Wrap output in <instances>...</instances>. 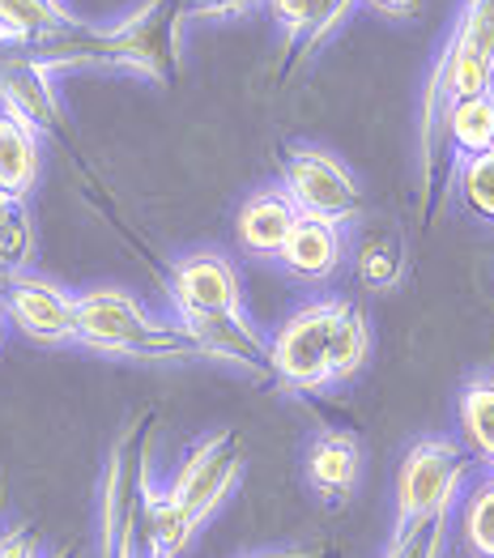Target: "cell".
<instances>
[{
    "label": "cell",
    "mask_w": 494,
    "mask_h": 558,
    "mask_svg": "<svg viewBox=\"0 0 494 558\" xmlns=\"http://www.w3.org/2000/svg\"><path fill=\"white\" fill-rule=\"evenodd\" d=\"M243 465H248L243 439L234 430H214L188 448V457L180 461L176 477L167 486L183 508L196 515V524H205L209 515L222 512V504L243 482Z\"/></svg>",
    "instance_id": "obj_5"
},
{
    "label": "cell",
    "mask_w": 494,
    "mask_h": 558,
    "mask_svg": "<svg viewBox=\"0 0 494 558\" xmlns=\"http://www.w3.org/2000/svg\"><path fill=\"white\" fill-rule=\"evenodd\" d=\"M354 274L366 290H393L405 278V243L401 234L375 231L362 239L359 256H354Z\"/></svg>",
    "instance_id": "obj_20"
},
{
    "label": "cell",
    "mask_w": 494,
    "mask_h": 558,
    "mask_svg": "<svg viewBox=\"0 0 494 558\" xmlns=\"http://www.w3.org/2000/svg\"><path fill=\"white\" fill-rule=\"evenodd\" d=\"M371 354V328H366V316H362L359 303L346 299V312H341V328H337V359H333V372H337V384L354 379L362 372Z\"/></svg>",
    "instance_id": "obj_22"
},
{
    "label": "cell",
    "mask_w": 494,
    "mask_h": 558,
    "mask_svg": "<svg viewBox=\"0 0 494 558\" xmlns=\"http://www.w3.org/2000/svg\"><path fill=\"white\" fill-rule=\"evenodd\" d=\"M346 260V234H341V222H328V218H299V227L290 234V243L281 247L277 265L290 274L294 281H308V286H320L328 281Z\"/></svg>",
    "instance_id": "obj_12"
},
{
    "label": "cell",
    "mask_w": 494,
    "mask_h": 558,
    "mask_svg": "<svg viewBox=\"0 0 494 558\" xmlns=\"http://www.w3.org/2000/svg\"><path fill=\"white\" fill-rule=\"evenodd\" d=\"M248 558H337V555L324 542H308V546H286V550H265V555H248Z\"/></svg>",
    "instance_id": "obj_29"
},
{
    "label": "cell",
    "mask_w": 494,
    "mask_h": 558,
    "mask_svg": "<svg viewBox=\"0 0 494 558\" xmlns=\"http://www.w3.org/2000/svg\"><path fill=\"white\" fill-rule=\"evenodd\" d=\"M149 444L154 414H136L111 444L103 473V512H98V558H145L141 555V520L149 490Z\"/></svg>",
    "instance_id": "obj_2"
},
{
    "label": "cell",
    "mask_w": 494,
    "mask_h": 558,
    "mask_svg": "<svg viewBox=\"0 0 494 558\" xmlns=\"http://www.w3.org/2000/svg\"><path fill=\"white\" fill-rule=\"evenodd\" d=\"M448 44L460 56H473V60L494 64V0H465Z\"/></svg>",
    "instance_id": "obj_21"
},
{
    "label": "cell",
    "mask_w": 494,
    "mask_h": 558,
    "mask_svg": "<svg viewBox=\"0 0 494 558\" xmlns=\"http://www.w3.org/2000/svg\"><path fill=\"white\" fill-rule=\"evenodd\" d=\"M0 303L9 325L39 345L77 341V294H69L60 281L39 278L31 269L0 274Z\"/></svg>",
    "instance_id": "obj_7"
},
{
    "label": "cell",
    "mask_w": 494,
    "mask_h": 558,
    "mask_svg": "<svg viewBox=\"0 0 494 558\" xmlns=\"http://www.w3.org/2000/svg\"><path fill=\"white\" fill-rule=\"evenodd\" d=\"M171 303L180 316L243 312V281L222 252H188L171 265Z\"/></svg>",
    "instance_id": "obj_8"
},
{
    "label": "cell",
    "mask_w": 494,
    "mask_h": 558,
    "mask_svg": "<svg viewBox=\"0 0 494 558\" xmlns=\"http://www.w3.org/2000/svg\"><path fill=\"white\" fill-rule=\"evenodd\" d=\"M51 558H64V555H51Z\"/></svg>",
    "instance_id": "obj_32"
},
{
    "label": "cell",
    "mask_w": 494,
    "mask_h": 558,
    "mask_svg": "<svg viewBox=\"0 0 494 558\" xmlns=\"http://www.w3.org/2000/svg\"><path fill=\"white\" fill-rule=\"evenodd\" d=\"M281 187L294 196L299 214H308V218L354 222L362 214V187L354 171L337 154L315 149V145H299L286 154Z\"/></svg>",
    "instance_id": "obj_6"
},
{
    "label": "cell",
    "mask_w": 494,
    "mask_h": 558,
    "mask_svg": "<svg viewBox=\"0 0 494 558\" xmlns=\"http://www.w3.org/2000/svg\"><path fill=\"white\" fill-rule=\"evenodd\" d=\"M473 452L465 448V439L451 435H422L405 448L397 482H393V533L401 537L409 529H418L422 520H435L444 512H456V499L469 486V469Z\"/></svg>",
    "instance_id": "obj_3"
},
{
    "label": "cell",
    "mask_w": 494,
    "mask_h": 558,
    "mask_svg": "<svg viewBox=\"0 0 494 558\" xmlns=\"http://www.w3.org/2000/svg\"><path fill=\"white\" fill-rule=\"evenodd\" d=\"M0 558H39V546H35V533L26 524H13L0 533Z\"/></svg>",
    "instance_id": "obj_27"
},
{
    "label": "cell",
    "mask_w": 494,
    "mask_h": 558,
    "mask_svg": "<svg viewBox=\"0 0 494 558\" xmlns=\"http://www.w3.org/2000/svg\"><path fill=\"white\" fill-rule=\"evenodd\" d=\"M188 4V13H196V17H234V13H248L252 4H261V0H183Z\"/></svg>",
    "instance_id": "obj_28"
},
{
    "label": "cell",
    "mask_w": 494,
    "mask_h": 558,
    "mask_svg": "<svg viewBox=\"0 0 494 558\" xmlns=\"http://www.w3.org/2000/svg\"><path fill=\"white\" fill-rule=\"evenodd\" d=\"M448 537H451V512L435 515V520H422L418 529H409L401 537H388L384 555L379 558H444L448 555Z\"/></svg>",
    "instance_id": "obj_24"
},
{
    "label": "cell",
    "mask_w": 494,
    "mask_h": 558,
    "mask_svg": "<svg viewBox=\"0 0 494 558\" xmlns=\"http://www.w3.org/2000/svg\"><path fill=\"white\" fill-rule=\"evenodd\" d=\"M456 533L469 558H494V469H482L456 508Z\"/></svg>",
    "instance_id": "obj_17"
},
{
    "label": "cell",
    "mask_w": 494,
    "mask_h": 558,
    "mask_svg": "<svg viewBox=\"0 0 494 558\" xmlns=\"http://www.w3.org/2000/svg\"><path fill=\"white\" fill-rule=\"evenodd\" d=\"M299 205L286 187H261L243 201L239 218H234V234L239 247L252 256H281V247L290 243V234L299 227Z\"/></svg>",
    "instance_id": "obj_11"
},
{
    "label": "cell",
    "mask_w": 494,
    "mask_h": 558,
    "mask_svg": "<svg viewBox=\"0 0 494 558\" xmlns=\"http://www.w3.org/2000/svg\"><path fill=\"white\" fill-rule=\"evenodd\" d=\"M77 345L98 354L141 359V363H188L201 359V345L176 320H158L141 299L116 286H94L77 294Z\"/></svg>",
    "instance_id": "obj_1"
},
{
    "label": "cell",
    "mask_w": 494,
    "mask_h": 558,
    "mask_svg": "<svg viewBox=\"0 0 494 558\" xmlns=\"http://www.w3.org/2000/svg\"><path fill=\"white\" fill-rule=\"evenodd\" d=\"M456 414H460L465 448L486 469H494V375H473L460 388Z\"/></svg>",
    "instance_id": "obj_19"
},
{
    "label": "cell",
    "mask_w": 494,
    "mask_h": 558,
    "mask_svg": "<svg viewBox=\"0 0 494 558\" xmlns=\"http://www.w3.org/2000/svg\"><path fill=\"white\" fill-rule=\"evenodd\" d=\"M4 320H9V316H4V303H0V337H4Z\"/></svg>",
    "instance_id": "obj_31"
},
{
    "label": "cell",
    "mask_w": 494,
    "mask_h": 558,
    "mask_svg": "<svg viewBox=\"0 0 494 558\" xmlns=\"http://www.w3.org/2000/svg\"><path fill=\"white\" fill-rule=\"evenodd\" d=\"M39 129L0 102V196L26 201L39 184Z\"/></svg>",
    "instance_id": "obj_15"
},
{
    "label": "cell",
    "mask_w": 494,
    "mask_h": 558,
    "mask_svg": "<svg viewBox=\"0 0 494 558\" xmlns=\"http://www.w3.org/2000/svg\"><path fill=\"white\" fill-rule=\"evenodd\" d=\"M444 141H448L456 167L469 158L494 154V94L451 102L448 116H444Z\"/></svg>",
    "instance_id": "obj_16"
},
{
    "label": "cell",
    "mask_w": 494,
    "mask_h": 558,
    "mask_svg": "<svg viewBox=\"0 0 494 558\" xmlns=\"http://www.w3.org/2000/svg\"><path fill=\"white\" fill-rule=\"evenodd\" d=\"M303 473H308V486H312L328 508L346 504L359 490V477H362L359 435L354 430H341V426H324L312 444H308Z\"/></svg>",
    "instance_id": "obj_10"
},
{
    "label": "cell",
    "mask_w": 494,
    "mask_h": 558,
    "mask_svg": "<svg viewBox=\"0 0 494 558\" xmlns=\"http://www.w3.org/2000/svg\"><path fill=\"white\" fill-rule=\"evenodd\" d=\"M346 299H312L299 312H290L273 332L269 359L273 379H281L290 392H324L337 384V328H341Z\"/></svg>",
    "instance_id": "obj_4"
},
{
    "label": "cell",
    "mask_w": 494,
    "mask_h": 558,
    "mask_svg": "<svg viewBox=\"0 0 494 558\" xmlns=\"http://www.w3.org/2000/svg\"><path fill=\"white\" fill-rule=\"evenodd\" d=\"M456 187H460V201L473 218L491 222L494 227V154L482 158H469L456 167Z\"/></svg>",
    "instance_id": "obj_25"
},
{
    "label": "cell",
    "mask_w": 494,
    "mask_h": 558,
    "mask_svg": "<svg viewBox=\"0 0 494 558\" xmlns=\"http://www.w3.org/2000/svg\"><path fill=\"white\" fill-rule=\"evenodd\" d=\"M180 325L201 345V359H218L226 367H239L252 379H273L269 341L243 312H209V316H180Z\"/></svg>",
    "instance_id": "obj_9"
},
{
    "label": "cell",
    "mask_w": 494,
    "mask_h": 558,
    "mask_svg": "<svg viewBox=\"0 0 494 558\" xmlns=\"http://www.w3.org/2000/svg\"><path fill=\"white\" fill-rule=\"evenodd\" d=\"M362 4L375 9V13H384V17H413L422 0H362Z\"/></svg>",
    "instance_id": "obj_30"
},
{
    "label": "cell",
    "mask_w": 494,
    "mask_h": 558,
    "mask_svg": "<svg viewBox=\"0 0 494 558\" xmlns=\"http://www.w3.org/2000/svg\"><path fill=\"white\" fill-rule=\"evenodd\" d=\"M77 26L60 0H0V44H39Z\"/></svg>",
    "instance_id": "obj_18"
},
{
    "label": "cell",
    "mask_w": 494,
    "mask_h": 558,
    "mask_svg": "<svg viewBox=\"0 0 494 558\" xmlns=\"http://www.w3.org/2000/svg\"><path fill=\"white\" fill-rule=\"evenodd\" d=\"M0 102L9 111H17L22 120H31L39 133H60V98L51 86V73L31 64V60H17V56H0Z\"/></svg>",
    "instance_id": "obj_13"
},
{
    "label": "cell",
    "mask_w": 494,
    "mask_h": 558,
    "mask_svg": "<svg viewBox=\"0 0 494 558\" xmlns=\"http://www.w3.org/2000/svg\"><path fill=\"white\" fill-rule=\"evenodd\" d=\"M196 515L183 508L171 495V486H154L145 490V520H141V537H145V558H183L196 542Z\"/></svg>",
    "instance_id": "obj_14"
},
{
    "label": "cell",
    "mask_w": 494,
    "mask_h": 558,
    "mask_svg": "<svg viewBox=\"0 0 494 558\" xmlns=\"http://www.w3.org/2000/svg\"><path fill=\"white\" fill-rule=\"evenodd\" d=\"M269 4V13L277 17V26L286 31V39L290 44H308V35H312L315 26V9H320V0H265Z\"/></svg>",
    "instance_id": "obj_26"
},
{
    "label": "cell",
    "mask_w": 494,
    "mask_h": 558,
    "mask_svg": "<svg viewBox=\"0 0 494 558\" xmlns=\"http://www.w3.org/2000/svg\"><path fill=\"white\" fill-rule=\"evenodd\" d=\"M31 247H35V234H31V222H26V201L0 196V274L26 269L31 265Z\"/></svg>",
    "instance_id": "obj_23"
}]
</instances>
